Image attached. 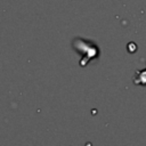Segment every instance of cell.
I'll return each mask as SVG.
<instances>
[{
    "mask_svg": "<svg viewBox=\"0 0 146 146\" xmlns=\"http://www.w3.org/2000/svg\"><path fill=\"white\" fill-rule=\"evenodd\" d=\"M138 74H140V79H136L135 80V83L139 84H146V71H143V72H137Z\"/></svg>",
    "mask_w": 146,
    "mask_h": 146,
    "instance_id": "1",
    "label": "cell"
}]
</instances>
